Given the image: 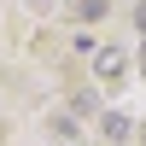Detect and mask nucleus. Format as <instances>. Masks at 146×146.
Returning <instances> with one entry per match:
<instances>
[{
	"instance_id": "f03ea898",
	"label": "nucleus",
	"mask_w": 146,
	"mask_h": 146,
	"mask_svg": "<svg viewBox=\"0 0 146 146\" xmlns=\"http://www.w3.org/2000/svg\"><path fill=\"white\" fill-rule=\"evenodd\" d=\"M117 70H123V53H117V47H105V53H100V76H117Z\"/></svg>"
},
{
	"instance_id": "7ed1b4c3",
	"label": "nucleus",
	"mask_w": 146,
	"mask_h": 146,
	"mask_svg": "<svg viewBox=\"0 0 146 146\" xmlns=\"http://www.w3.org/2000/svg\"><path fill=\"white\" fill-rule=\"evenodd\" d=\"M76 12H82V18H100V12H105V0H82Z\"/></svg>"
},
{
	"instance_id": "f257e3e1",
	"label": "nucleus",
	"mask_w": 146,
	"mask_h": 146,
	"mask_svg": "<svg viewBox=\"0 0 146 146\" xmlns=\"http://www.w3.org/2000/svg\"><path fill=\"white\" fill-rule=\"evenodd\" d=\"M129 129H135V123H129L123 111H105V135H111V140H129Z\"/></svg>"
}]
</instances>
